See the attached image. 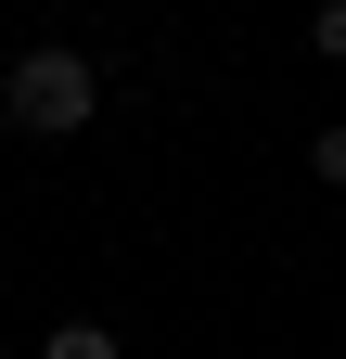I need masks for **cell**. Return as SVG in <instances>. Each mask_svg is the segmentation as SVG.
<instances>
[{
  "mask_svg": "<svg viewBox=\"0 0 346 359\" xmlns=\"http://www.w3.org/2000/svg\"><path fill=\"white\" fill-rule=\"evenodd\" d=\"M308 167H321L333 193H346V128H321V142H308Z\"/></svg>",
  "mask_w": 346,
  "mask_h": 359,
  "instance_id": "obj_4",
  "label": "cell"
},
{
  "mask_svg": "<svg viewBox=\"0 0 346 359\" xmlns=\"http://www.w3.org/2000/svg\"><path fill=\"white\" fill-rule=\"evenodd\" d=\"M308 39H321L333 65H346V0H321V13H308Z\"/></svg>",
  "mask_w": 346,
  "mask_h": 359,
  "instance_id": "obj_3",
  "label": "cell"
},
{
  "mask_svg": "<svg viewBox=\"0 0 346 359\" xmlns=\"http://www.w3.org/2000/svg\"><path fill=\"white\" fill-rule=\"evenodd\" d=\"M39 359H128V346H116L103 321H64V334H52V346H39Z\"/></svg>",
  "mask_w": 346,
  "mask_h": 359,
  "instance_id": "obj_2",
  "label": "cell"
},
{
  "mask_svg": "<svg viewBox=\"0 0 346 359\" xmlns=\"http://www.w3.org/2000/svg\"><path fill=\"white\" fill-rule=\"evenodd\" d=\"M90 103H103V77H90V52H64V39H39V52L0 77V116H13V128H39V142L90 128Z\"/></svg>",
  "mask_w": 346,
  "mask_h": 359,
  "instance_id": "obj_1",
  "label": "cell"
}]
</instances>
